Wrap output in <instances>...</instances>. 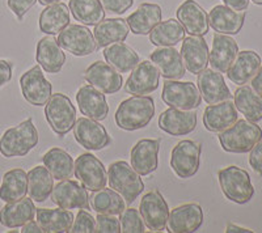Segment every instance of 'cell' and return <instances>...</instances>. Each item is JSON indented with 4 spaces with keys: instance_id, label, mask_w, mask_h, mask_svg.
Masks as SVG:
<instances>
[{
    "instance_id": "d590c367",
    "label": "cell",
    "mask_w": 262,
    "mask_h": 233,
    "mask_svg": "<svg viewBox=\"0 0 262 233\" xmlns=\"http://www.w3.org/2000/svg\"><path fill=\"white\" fill-rule=\"evenodd\" d=\"M104 58L107 64H111L119 74L133 71V68L140 62L137 51L123 42L106 46L104 50Z\"/></svg>"
},
{
    "instance_id": "816d5d0a",
    "label": "cell",
    "mask_w": 262,
    "mask_h": 233,
    "mask_svg": "<svg viewBox=\"0 0 262 233\" xmlns=\"http://www.w3.org/2000/svg\"><path fill=\"white\" fill-rule=\"evenodd\" d=\"M252 88H253L257 93L262 95V63L261 66H259L258 71L256 72V75L252 78Z\"/></svg>"
},
{
    "instance_id": "f6af8a7d",
    "label": "cell",
    "mask_w": 262,
    "mask_h": 233,
    "mask_svg": "<svg viewBox=\"0 0 262 233\" xmlns=\"http://www.w3.org/2000/svg\"><path fill=\"white\" fill-rule=\"evenodd\" d=\"M95 232L98 233H119L121 232V223L116 215H102L98 214L96 218Z\"/></svg>"
},
{
    "instance_id": "9c48e42d",
    "label": "cell",
    "mask_w": 262,
    "mask_h": 233,
    "mask_svg": "<svg viewBox=\"0 0 262 233\" xmlns=\"http://www.w3.org/2000/svg\"><path fill=\"white\" fill-rule=\"evenodd\" d=\"M201 152L202 146L194 141L185 139L177 143L170 155V167L173 172L184 179L195 176L200 169Z\"/></svg>"
},
{
    "instance_id": "60d3db41",
    "label": "cell",
    "mask_w": 262,
    "mask_h": 233,
    "mask_svg": "<svg viewBox=\"0 0 262 233\" xmlns=\"http://www.w3.org/2000/svg\"><path fill=\"white\" fill-rule=\"evenodd\" d=\"M70 11L80 24L95 27L105 18V9L100 0H70Z\"/></svg>"
},
{
    "instance_id": "4316f807",
    "label": "cell",
    "mask_w": 262,
    "mask_h": 233,
    "mask_svg": "<svg viewBox=\"0 0 262 233\" xmlns=\"http://www.w3.org/2000/svg\"><path fill=\"white\" fill-rule=\"evenodd\" d=\"M36 211L32 198L24 197L15 202H9L0 209V224L11 229L20 228L34 219Z\"/></svg>"
},
{
    "instance_id": "836d02e7",
    "label": "cell",
    "mask_w": 262,
    "mask_h": 233,
    "mask_svg": "<svg viewBox=\"0 0 262 233\" xmlns=\"http://www.w3.org/2000/svg\"><path fill=\"white\" fill-rule=\"evenodd\" d=\"M233 104L237 111L250 122L262 121V95L257 93L249 85H242L233 95Z\"/></svg>"
},
{
    "instance_id": "7c38bea8",
    "label": "cell",
    "mask_w": 262,
    "mask_h": 233,
    "mask_svg": "<svg viewBox=\"0 0 262 233\" xmlns=\"http://www.w3.org/2000/svg\"><path fill=\"white\" fill-rule=\"evenodd\" d=\"M139 213L146 227L152 232H160L167 228L169 207L158 190H152L143 195L139 204Z\"/></svg>"
},
{
    "instance_id": "8992f818",
    "label": "cell",
    "mask_w": 262,
    "mask_h": 233,
    "mask_svg": "<svg viewBox=\"0 0 262 233\" xmlns=\"http://www.w3.org/2000/svg\"><path fill=\"white\" fill-rule=\"evenodd\" d=\"M45 116L50 129L58 136L63 137L74 129L76 122V109L66 95L55 93L51 95L45 104Z\"/></svg>"
},
{
    "instance_id": "d6986e66",
    "label": "cell",
    "mask_w": 262,
    "mask_h": 233,
    "mask_svg": "<svg viewBox=\"0 0 262 233\" xmlns=\"http://www.w3.org/2000/svg\"><path fill=\"white\" fill-rule=\"evenodd\" d=\"M160 141L158 139H142L138 142L130 152L131 167L140 176H148L158 169Z\"/></svg>"
},
{
    "instance_id": "4fadbf2b",
    "label": "cell",
    "mask_w": 262,
    "mask_h": 233,
    "mask_svg": "<svg viewBox=\"0 0 262 233\" xmlns=\"http://www.w3.org/2000/svg\"><path fill=\"white\" fill-rule=\"evenodd\" d=\"M72 130L76 142L85 150L101 151L112 143V137L104 126L86 116L76 120Z\"/></svg>"
},
{
    "instance_id": "8d00e7d4",
    "label": "cell",
    "mask_w": 262,
    "mask_h": 233,
    "mask_svg": "<svg viewBox=\"0 0 262 233\" xmlns=\"http://www.w3.org/2000/svg\"><path fill=\"white\" fill-rule=\"evenodd\" d=\"M43 165L49 169L51 176L58 181L72 178L75 173V161L67 151L54 147L42 157Z\"/></svg>"
},
{
    "instance_id": "83f0119b",
    "label": "cell",
    "mask_w": 262,
    "mask_h": 233,
    "mask_svg": "<svg viewBox=\"0 0 262 233\" xmlns=\"http://www.w3.org/2000/svg\"><path fill=\"white\" fill-rule=\"evenodd\" d=\"M245 12H237L227 6H215L209 13V24L216 33L233 36L244 27Z\"/></svg>"
},
{
    "instance_id": "277c9868",
    "label": "cell",
    "mask_w": 262,
    "mask_h": 233,
    "mask_svg": "<svg viewBox=\"0 0 262 233\" xmlns=\"http://www.w3.org/2000/svg\"><path fill=\"white\" fill-rule=\"evenodd\" d=\"M107 182L125 199L126 203H133L144 190L143 179L133 169L128 162L114 161L107 168Z\"/></svg>"
},
{
    "instance_id": "d4e9b609",
    "label": "cell",
    "mask_w": 262,
    "mask_h": 233,
    "mask_svg": "<svg viewBox=\"0 0 262 233\" xmlns=\"http://www.w3.org/2000/svg\"><path fill=\"white\" fill-rule=\"evenodd\" d=\"M238 53L237 42L227 34L215 33L212 38V48L209 55V64L212 69L226 74Z\"/></svg>"
},
{
    "instance_id": "ac0fdd59",
    "label": "cell",
    "mask_w": 262,
    "mask_h": 233,
    "mask_svg": "<svg viewBox=\"0 0 262 233\" xmlns=\"http://www.w3.org/2000/svg\"><path fill=\"white\" fill-rule=\"evenodd\" d=\"M181 57L185 68L193 75H200L209 66V46L203 36H190L182 39Z\"/></svg>"
},
{
    "instance_id": "cb8c5ba5",
    "label": "cell",
    "mask_w": 262,
    "mask_h": 233,
    "mask_svg": "<svg viewBox=\"0 0 262 233\" xmlns=\"http://www.w3.org/2000/svg\"><path fill=\"white\" fill-rule=\"evenodd\" d=\"M76 102L81 114L95 121H104L109 114V105L104 93L91 84H85L76 93Z\"/></svg>"
},
{
    "instance_id": "f907efd6",
    "label": "cell",
    "mask_w": 262,
    "mask_h": 233,
    "mask_svg": "<svg viewBox=\"0 0 262 233\" xmlns=\"http://www.w3.org/2000/svg\"><path fill=\"white\" fill-rule=\"evenodd\" d=\"M224 6L229 7L233 11H237V12H243L249 7L250 0H223Z\"/></svg>"
},
{
    "instance_id": "bcb514c9",
    "label": "cell",
    "mask_w": 262,
    "mask_h": 233,
    "mask_svg": "<svg viewBox=\"0 0 262 233\" xmlns=\"http://www.w3.org/2000/svg\"><path fill=\"white\" fill-rule=\"evenodd\" d=\"M105 11L114 15H123L133 7L134 0H100Z\"/></svg>"
},
{
    "instance_id": "1f68e13d",
    "label": "cell",
    "mask_w": 262,
    "mask_h": 233,
    "mask_svg": "<svg viewBox=\"0 0 262 233\" xmlns=\"http://www.w3.org/2000/svg\"><path fill=\"white\" fill-rule=\"evenodd\" d=\"M37 223L42 232L66 233L70 232L74 223V214L64 208H38L36 211Z\"/></svg>"
},
{
    "instance_id": "e0dca14e",
    "label": "cell",
    "mask_w": 262,
    "mask_h": 233,
    "mask_svg": "<svg viewBox=\"0 0 262 233\" xmlns=\"http://www.w3.org/2000/svg\"><path fill=\"white\" fill-rule=\"evenodd\" d=\"M203 224V209L198 203H185L169 213L167 228L172 233L195 232Z\"/></svg>"
},
{
    "instance_id": "8fae6325",
    "label": "cell",
    "mask_w": 262,
    "mask_h": 233,
    "mask_svg": "<svg viewBox=\"0 0 262 233\" xmlns=\"http://www.w3.org/2000/svg\"><path fill=\"white\" fill-rule=\"evenodd\" d=\"M20 88L25 101L33 106L45 105L53 95V85L45 78L39 64L23 74L20 78Z\"/></svg>"
},
{
    "instance_id": "11a10c76",
    "label": "cell",
    "mask_w": 262,
    "mask_h": 233,
    "mask_svg": "<svg viewBox=\"0 0 262 233\" xmlns=\"http://www.w3.org/2000/svg\"><path fill=\"white\" fill-rule=\"evenodd\" d=\"M39 4H42V6H51V4H55V3H59L60 0H38Z\"/></svg>"
},
{
    "instance_id": "ba28073f",
    "label": "cell",
    "mask_w": 262,
    "mask_h": 233,
    "mask_svg": "<svg viewBox=\"0 0 262 233\" xmlns=\"http://www.w3.org/2000/svg\"><path fill=\"white\" fill-rule=\"evenodd\" d=\"M57 39L63 50L69 51L75 57H86L96 53L98 49L92 32L80 24H69Z\"/></svg>"
},
{
    "instance_id": "44dd1931",
    "label": "cell",
    "mask_w": 262,
    "mask_h": 233,
    "mask_svg": "<svg viewBox=\"0 0 262 233\" xmlns=\"http://www.w3.org/2000/svg\"><path fill=\"white\" fill-rule=\"evenodd\" d=\"M159 127L173 136L188 135L196 127V113L194 110L169 108L159 115Z\"/></svg>"
},
{
    "instance_id": "f1b7e54d",
    "label": "cell",
    "mask_w": 262,
    "mask_h": 233,
    "mask_svg": "<svg viewBox=\"0 0 262 233\" xmlns=\"http://www.w3.org/2000/svg\"><path fill=\"white\" fill-rule=\"evenodd\" d=\"M261 57L253 50H244L237 53L235 60L226 72L227 78L236 85H244L252 80L261 66Z\"/></svg>"
},
{
    "instance_id": "5bb4252c",
    "label": "cell",
    "mask_w": 262,
    "mask_h": 233,
    "mask_svg": "<svg viewBox=\"0 0 262 233\" xmlns=\"http://www.w3.org/2000/svg\"><path fill=\"white\" fill-rule=\"evenodd\" d=\"M51 200L58 207L64 209H90L88 190L78 181L63 179L53 188Z\"/></svg>"
},
{
    "instance_id": "f5cc1de1",
    "label": "cell",
    "mask_w": 262,
    "mask_h": 233,
    "mask_svg": "<svg viewBox=\"0 0 262 233\" xmlns=\"http://www.w3.org/2000/svg\"><path fill=\"white\" fill-rule=\"evenodd\" d=\"M21 232L23 233H41L42 229L37 221L30 220V221H28L27 224H24L23 227H21Z\"/></svg>"
},
{
    "instance_id": "6da1fadb",
    "label": "cell",
    "mask_w": 262,
    "mask_h": 233,
    "mask_svg": "<svg viewBox=\"0 0 262 233\" xmlns=\"http://www.w3.org/2000/svg\"><path fill=\"white\" fill-rule=\"evenodd\" d=\"M155 115V101L149 96H133L119 104L116 123L125 131L144 129Z\"/></svg>"
},
{
    "instance_id": "5b68a950",
    "label": "cell",
    "mask_w": 262,
    "mask_h": 233,
    "mask_svg": "<svg viewBox=\"0 0 262 233\" xmlns=\"http://www.w3.org/2000/svg\"><path fill=\"white\" fill-rule=\"evenodd\" d=\"M219 185L224 197L233 203L245 204L254 195V186L249 173L242 168L231 165L223 168L217 173Z\"/></svg>"
},
{
    "instance_id": "7bdbcfd3",
    "label": "cell",
    "mask_w": 262,
    "mask_h": 233,
    "mask_svg": "<svg viewBox=\"0 0 262 233\" xmlns=\"http://www.w3.org/2000/svg\"><path fill=\"white\" fill-rule=\"evenodd\" d=\"M119 223H121V232L125 233H143L146 230L143 218L140 215L139 209L128 207L119 214Z\"/></svg>"
},
{
    "instance_id": "9f6ffc18",
    "label": "cell",
    "mask_w": 262,
    "mask_h": 233,
    "mask_svg": "<svg viewBox=\"0 0 262 233\" xmlns=\"http://www.w3.org/2000/svg\"><path fill=\"white\" fill-rule=\"evenodd\" d=\"M254 4H257V6H262V0H252Z\"/></svg>"
},
{
    "instance_id": "ffe728a7",
    "label": "cell",
    "mask_w": 262,
    "mask_h": 233,
    "mask_svg": "<svg viewBox=\"0 0 262 233\" xmlns=\"http://www.w3.org/2000/svg\"><path fill=\"white\" fill-rule=\"evenodd\" d=\"M177 20L190 36H205L209 33V15L195 0H185L177 9Z\"/></svg>"
},
{
    "instance_id": "30bf717a",
    "label": "cell",
    "mask_w": 262,
    "mask_h": 233,
    "mask_svg": "<svg viewBox=\"0 0 262 233\" xmlns=\"http://www.w3.org/2000/svg\"><path fill=\"white\" fill-rule=\"evenodd\" d=\"M74 174L88 192H98L106 186V169L101 160H98L92 153H81L76 158Z\"/></svg>"
},
{
    "instance_id": "52a82bcc",
    "label": "cell",
    "mask_w": 262,
    "mask_h": 233,
    "mask_svg": "<svg viewBox=\"0 0 262 233\" xmlns=\"http://www.w3.org/2000/svg\"><path fill=\"white\" fill-rule=\"evenodd\" d=\"M161 100L170 108L180 110H194L202 102L200 89L193 81H164Z\"/></svg>"
},
{
    "instance_id": "ab89813d",
    "label": "cell",
    "mask_w": 262,
    "mask_h": 233,
    "mask_svg": "<svg viewBox=\"0 0 262 233\" xmlns=\"http://www.w3.org/2000/svg\"><path fill=\"white\" fill-rule=\"evenodd\" d=\"M185 38V29L179 20L160 21L149 33V42L158 48H168L176 46L179 42Z\"/></svg>"
},
{
    "instance_id": "b9f144b4",
    "label": "cell",
    "mask_w": 262,
    "mask_h": 233,
    "mask_svg": "<svg viewBox=\"0 0 262 233\" xmlns=\"http://www.w3.org/2000/svg\"><path fill=\"white\" fill-rule=\"evenodd\" d=\"M91 206L97 214L102 215H119L125 209L126 202L113 189H101L91 198Z\"/></svg>"
},
{
    "instance_id": "7402d4cb",
    "label": "cell",
    "mask_w": 262,
    "mask_h": 233,
    "mask_svg": "<svg viewBox=\"0 0 262 233\" xmlns=\"http://www.w3.org/2000/svg\"><path fill=\"white\" fill-rule=\"evenodd\" d=\"M198 89L209 105L231 100L232 95L221 72L206 68L198 75Z\"/></svg>"
},
{
    "instance_id": "3957f363",
    "label": "cell",
    "mask_w": 262,
    "mask_h": 233,
    "mask_svg": "<svg viewBox=\"0 0 262 233\" xmlns=\"http://www.w3.org/2000/svg\"><path fill=\"white\" fill-rule=\"evenodd\" d=\"M262 139V130L256 122L237 120L228 129L219 132V142L226 152L247 153Z\"/></svg>"
},
{
    "instance_id": "7a4b0ae2",
    "label": "cell",
    "mask_w": 262,
    "mask_h": 233,
    "mask_svg": "<svg viewBox=\"0 0 262 233\" xmlns=\"http://www.w3.org/2000/svg\"><path fill=\"white\" fill-rule=\"evenodd\" d=\"M38 131L32 118L11 127L0 137V153L4 157L27 156L38 144Z\"/></svg>"
},
{
    "instance_id": "7dc6e473",
    "label": "cell",
    "mask_w": 262,
    "mask_h": 233,
    "mask_svg": "<svg viewBox=\"0 0 262 233\" xmlns=\"http://www.w3.org/2000/svg\"><path fill=\"white\" fill-rule=\"evenodd\" d=\"M36 3L37 0H8V2H7L9 9L15 13L17 20L20 21L24 18V16L27 15L28 11H30V8L34 7Z\"/></svg>"
},
{
    "instance_id": "681fc988",
    "label": "cell",
    "mask_w": 262,
    "mask_h": 233,
    "mask_svg": "<svg viewBox=\"0 0 262 233\" xmlns=\"http://www.w3.org/2000/svg\"><path fill=\"white\" fill-rule=\"evenodd\" d=\"M12 79V63L0 59V88L9 83Z\"/></svg>"
},
{
    "instance_id": "f35d334b",
    "label": "cell",
    "mask_w": 262,
    "mask_h": 233,
    "mask_svg": "<svg viewBox=\"0 0 262 233\" xmlns=\"http://www.w3.org/2000/svg\"><path fill=\"white\" fill-rule=\"evenodd\" d=\"M28 193V173L21 169L15 168L6 172L3 181L0 185V199L9 203L24 198Z\"/></svg>"
},
{
    "instance_id": "9a60e30c",
    "label": "cell",
    "mask_w": 262,
    "mask_h": 233,
    "mask_svg": "<svg viewBox=\"0 0 262 233\" xmlns=\"http://www.w3.org/2000/svg\"><path fill=\"white\" fill-rule=\"evenodd\" d=\"M160 72L151 60L139 62L126 80L125 90L134 96H146L159 88Z\"/></svg>"
},
{
    "instance_id": "4dcf8cb0",
    "label": "cell",
    "mask_w": 262,
    "mask_h": 233,
    "mask_svg": "<svg viewBox=\"0 0 262 233\" xmlns=\"http://www.w3.org/2000/svg\"><path fill=\"white\" fill-rule=\"evenodd\" d=\"M161 16L163 12L159 4L143 3L126 18V22L133 33L137 36H146L151 33V30L160 22Z\"/></svg>"
},
{
    "instance_id": "603a6c76",
    "label": "cell",
    "mask_w": 262,
    "mask_h": 233,
    "mask_svg": "<svg viewBox=\"0 0 262 233\" xmlns=\"http://www.w3.org/2000/svg\"><path fill=\"white\" fill-rule=\"evenodd\" d=\"M149 59L159 69L160 75L168 80H180L185 76V64L181 53L174 46L159 48L152 51Z\"/></svg>"
},
{
    "instance_id": "ee69618b",
    "label": "cell",
    "mask_w": 262,
    "mask_h": 233,
    "mask_svg": "<svg viewBox=\"0 0 262 233\" xmlns=\"http://www.w3.org/2000/svg\"><path fill=\"white\" fill-rule=\"evenodd\" d=\"M96 219L91 215L90 211L80 208L76 219H74L70 232L72 233H92L95 232Z\"/></svg>"
},
{
    "instance_id": "c3c4849f",
    "label": "cell",
    "mask_w": 262,
    "mask_h": 233,
    "mask_svg": "<svg viewBox=\"0 0 262 233\" xmlns=\"http://www.w3.org/2000/svg\"><path fill=\"white\" fill-rule=\"evenodd\" d=\"M249 165L258 176H262V139L249 151Z\"/></svg>"
},
{
    "instance_id": "d6a6232c",
    "label": "cell",
    "mask_w": 262,
    "mask_h": 233,
    "mask_svg": "<svg viewBox=\"0 0 262 233\" xmlns=\"http://www.w3.org/2000/svg\"><path fill=\"white\" fill-rule=\"evenodd\" d=\"M127 22L123 18H106L95 25L93 36L98 48H106L117 42H123L128 36Z\"/></svg>"
},
{
    "instance_id": "2e32d148",
    "label": "cell",
    "mask_w": 262,
    "mask_h": 233,
    "mask_svg": "<svg viewBox=\"0 0 262 233\" xmlns=\"http://www.w3.org/2000/svg\"><path fill=\"white\" fill-rule=\"evenodd\" d=\"M85 79L91 85L102 92L104 95H114L121 90L123 85V78L111 64L97 60L93 62L84 72Z\"/></svg>"
},
{
    "instance_id": "f546056e",
    "label": "cell",
    "mask_w": 262,
    "mask_h": 233,
    "mask_svg": "<svg viewBox=\"0 0 262 233\" xmlns=\"http://www.w3.org/2000/svg\"><path fill=\"white\" fill-rule=\"evenodd\" d=\"M37 63L49 74H58L66 63V55L54 36L43 37L37 43Z\"/></svg>"
},
{
    "instance_id": "484cf974",
    "label": "cell",
    "mask_w": 262,
    "mask_h": 233,
    "mask_svg": "<svg viewBox=\"0 0 262 233\" xmlns=\"http://www.w3.org/2000/svg\"><path fill=\"white\" fill-rule=\"evenodd\" d=\"M237 121V109L231 100L209 105L203 113V125L211 132H222Z\"/></svg>"
},
{
    "instance_id": "e575fe53",
    "label": "cell",
    "mask_w": 262,
    "mask_h": 233,
    "mask_svg": "<svg viewBox=\"0 0 262 233\" xmlns=\"http://www.w3.org/2000/svg\"><path fill=\"white\" fill-rule=\"evenodd\" d=\"M70 24V8L64 3H55L46 7L39 15L38 27L48 36L59 34Z\"/></svg>"
},
{
    "instance_id": "74e56055",
    "label": "cell",
    "mask_w": 262,
    "mask_h": 233,
    "mask_svg": "<svg viewBox=\"0 0 262 233\" xmlns=\"http://www.w3.org/2000/svg\"><path fill=\"white\" fill-rule=\"evenodd\" d=\"M54 188V177L43 165L32 168L28 172V194L34 202H45L51 195Z\"/></svg>"
},
{
    "instance_id": "db71d44e",
    "label": "cell",
    "mask_w": 262,
    "mask_h": 233,
    "mask_svg": "<svg viewBox=\"0 0 262 233\" xmlns=\"http://www.w3.org/2000/svg\"><path fill=\"white\" fill-rule=\"evenodd\" d=\"M226 232H227V233H237V232H238V233H240V232H243V233H250V232H253V230L248 229V228L237 227V225H235V224H229V225H227Z\"/></svg>"
}]
</instances>
